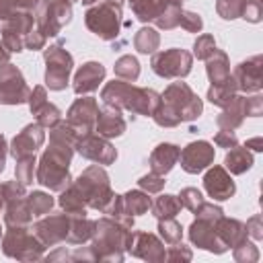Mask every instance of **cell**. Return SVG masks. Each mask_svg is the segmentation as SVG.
Here are the masks:
<instances>
[{"label": "cell", "mask_w": 263, "mask_h": 263, "mask_svg": "<svg viewBox=\"0 0 263 263\" xmlns=\"http://www.w3.org/2000/svg\"><path fill=\"white\" fill-rule=\"evenodd\" d=\"M201 109V99L185 82L179 80L168 84V88L160 95V103L152 117L160 127H175L181 121H193L195 117H199Z\"/></svg>", "instance_id": "6da1fadb"}, {"label": "cell", "mask_w": 263, "mask_h": 263, "mask_svg": "<svg viewBox=\"0 0 263 263\" xmlns=\"http://www.w3.org/2000/svg\"><path fill=\"white\" fill-rule=\"evenodd\" d=\"M101 99L107 105L127 109L136 115H150L156 111L160 103V95L152 88H138L125 80H113L107 82L105 88L101 90Z\"/></svg>", "instance_id": "7a4b0ae2"}, {"label": "cell", "mask_w": 263, "mask_h": 263, "mask_svg": "<svg viewBox=\"0 0 263 263\" xmlns=\"http://www.w3.org/2000/svg\"><path fill=\"white\" fill-rule=\"evenodd\" d=\"M72 154H74L72 144L49 140V148L43 152L37 166V183L49 187L51 191H64L72 183V177L68 171Z\"/></svg>", "instance_id": "3957f363"}, {"label": "cell", "mask_w": 263, "mask_h": 263, "mask_svg": "<svg viewBox=\"0 0 263 263\" xmlns=\"http://www.w3.org/2000/svg\"><path fill=\"white\" fill-rule=\"evenodd\" d=\"M132 228L123 226L117 220H109V218H101L95 222V230H92V245L90 251L95 253V259L99 261H121L123 259V251L127 247Z\"/></svg>", "instance_id": "277c9868"}, {"label": "cell", "mask_w": 263, "mask_h": 263, "mask_svg": "<svg viewBox=\"0 0 263 263\" xmlns=\"http://www.w3.org/2000/svg\"><path fill=\"white\" fill-rule=\"evenodd\" d=\"M72 183L80 191L86 208H92V210H101L103 212L107 208V203L111 201V197H113V191H111V185H109V177H107L105 168H101L99 164L88 166Z\"/></svg>", "instance_id": "5b68a950"}, {"label": "cell", "mask_w": 263, "mask_h": 263, "mask_svg": "<svg viewBox=\"0 0 263 263\" xmlns=\"http://www.w3.org/2000/svg\"><path fill=\"white\" fill-rule=\"evenodd\" d=\"M121 0H99L97 6L86 10L84 23L97 37L111 41L121 31Z\"/></svg>", "instance_id": "8992f818"}, {"label": "cell", "mask_w": 263, "mask_h": 263, "mask_svg": "<svg viewBox=\"0 0 263 263\" xmlns=\"http://www.w3.org/2000/svg\"><path fill=\"white\" fill-rule=\"evenodd\" d=\"M2 251L10 259L37 261L43 257L45 245L35 236V232H29V226H14L2 234Z\"/></svg>", "instance_id": "52a82bcc"}, {"label": "cell", "mask_w": 263, "mask_h": 263, "mask_svg": "<svg viewBox=\"0 0 263 263\" xmlns=\"http://www.w3.org/2000/svg\"><path fill=\"white\" fill-rule=\"evenodd\" d=\"M37 31L45 37H55L72 21V2L68 0H39L33 10Z\"/></svg>", "instance_id": "ba28073f"}, {"label": "cell", "mask_w": 263, "mask_h": 263, "mask_svg": "<svg viewBox=\"0 0 263 263\" xmlns=\"http://www.w3.org/2000/svg\"><path fill=\"white\" fill-rule=\"evenodd\" d=\"M35 25V16L29 10H14L6 18H0V33H2V43L10 51H23L25 47V37Z\"/></svg>", "instance_id": "9c48e42d"}, {"label": "cell", "mask_w": 263, "mask_h": 263, "mask_svg": "<svg viewBox=\"0 0 263 263\" xmlns=\"http://www.w3.org/2000/svg\"><path fill=\"white\" fill-rule=\"evenodd\" d=\"M43 58H45V64H47L45 84L51 90H64L68 86L70 72H72V66H74L72 55L66 49H62V45H51V47L45 49Z\"/></svg>", "instance_id": "30bf717a"}, {"label": "cell", "mask_w": 263, "mask_h": 263, "mask_svg": "<svg viewBox=\"0 0 263 263\" xmlns=\"http://www.w3.org/2000/svg\"><path fill=\"white\" fill-rule=\"evenodd\" d=\"M193 58L185 49H164L152 55V70L160 78H183L191 72Z\"/></svg>", "instance_id": "8fae6325"}, {"label": "cell", "mask_w": 263, "mask_h": 263, "mask_svg": "<svg viewBox=\"0 0 263 263\" xmlns=\"http://www.w3.org/2000/svg\"><path fill=\"white\" fill-rule=\"evenodd\" d=\"M31 88L27 86L21 70L12 64L0 66V103L4 105H21L29 101Z\"/></svg>", "instance_id": "7c38bea8"}, {"label": "cell", "mask_w": 263, "mask_h": 263, "mask_svg": "<svg viewBox=\"0 0 263 263\" xmlns=\"http://www.w3.org/2000/svg\"><path fill=\"white\" fill-rule=\"evenodd\" d=\"M97 113H99L97 101L92 97H82V99H76L74 105L68 109L66 123L78 134V138H82L95 132Z\"/></svg>", "instance_id": "4fadbf2b"}, {"label": "cell", "mask_w": 263, "mask_h": 263, "mask_svg": "<svg viewBox=\"0 0 263 263\" xmlns=\"http://www.w3.org/2000/svg\"><path fill=\"white\" fill-rule=\"evenodd\" d=\"M76 150L84 158H88L97 164H113L117 158V150L109 144L107 138H101L99 134H88V136L78 138Z\"/></svg>", "instance_id": "5bb4252c"}, {"label": "cell", "mask_w": 263, "mask_h": 263, "mask_svg": "<svg viewBox=\"0 0 263 263\" xmlns=\"http://www.w3.org/2000/svg\"><path fill=\"white\" fill-rule=\"evenodd\" d=\"M68 228H70V214H49L33 226L35 236L45 247H53L58 242H64L68 236Z\"/></svg>", "instance_id": "9a60e30c"}, {"label": "cell", "mask_w": 263, "mask_h": 263, "mask_svg": "<svg viewBox=\"0 0 263 263\" xmlns=\"http://www.w3.org/2000/svg\"><path fill=\"white\" fill-rule=\"evenodd\" d=\"M179 160H181V166H183L185 173L197 175V173H201L203 168H208L214 162V146L210 142H205V140L191 142L189 146H185L181 150Z\"/></svg>", "instance_id": "2e32d148"}, {"label": "cell", "mask_w": 263, "mask_h": 263, "mask_svg": "<svg viewBox=\"0 0 263 263\" xmlns=\"http://www.w3.org/2000/svg\"><path fill=\"white\" fill-rule=\"evenodd\" d=\"M125 251H129L134 257L144 259V261H164L166 259V249L164 245L148 232H132Z\"/></svg>", "instance_id": "e0dca14e"}, {"label": "cell", "mask_w": 263, "mask_h": 263, "mask_svg": "<svg viewBox=\"0 0 263 263\" xmlns=\"http://www.w3.org/2000/svg\"><path fill=\"white\" fill-rule=\"evenodd\" d=\"M189 238H191L193 245H197L199 249H205L210 253L220 255V253L226 251L224 242L216 234V220L195 218V222L189 226Z\"/></svg>", "instance_id": "ac0fdd59"}, {"label": "cell", "mask_w": 263, "mask_h": 263, "mask_svg": "<svg viewBox=\"0 0 263 263\" xmlns=\"http://www.w3.org/2000/svg\"><path fill=\"white\" fill-rule=\"evenodd\" d=\"M203 187H205L208 195L216 201L230 199L236 191V185L224 166H212L203 177Z\"/></svg>", "instance_id": "d6986e66"}, {"label": "cell", "mask_w": 263, "mask_h": 263, "mask_svg": "<svg viewBox=\"0 0 263 263\" xmlns=\"http://www.w3.org/2000/svg\"><path fill=\"white\" fill-rule=\"evenodd\" d=\"M45 140V132H43V125H39L37 121L35 123H29L23 127V132H18L12 140V146H10V154L14 158H21V156H27V154H35V150L43 144Z\"/></svg>", "instance_id": "ffe728a7"}, {"label": "cell", "mask_w": 263, "mask_h": 263, "mask_svg": "<svg viewBox=\"0 0 263 263\" xmlns=\"http://www.w3.org/2000/svg\"><path fill=\"white\" fill-rule=\"evenodd\" d=\"M236 88L242 92H259L261 90V55H253L251 60L236 66L232 74Z\"/></svg>", "instance_id": "44dd1931"}, {"label": "cell", "mask_w": 263, "mask_h": 263, "mask_svg": "<svg viewBox=\"0 0 263 263\" xmlns=\"http://www.w3.org/2000/svg\"><path fill=\"white\" fill-rule=\"evenodd\" d=\"M95 132L101 136V138H115V136H121L125 132V119L121 115V109L119 107H113V105H103L97 113V121H95Z\"/></svg>", "instance_id": "7402d4cb"}, {"label": "cell", "mask_w": 263, "mask_h": 263, "mask_svg": "<svg viewBox=\"0 0 263 263\" xmlns=\"http://www.w3.org/2000/svg\"><path fill=\"white\" fill-rule=\"evenodd\" d=\"M29 107H31V113L37 117V123L43 125V127H51L60 121V109L55 105H51L47 101V95H45V88L43 86H35L33 92L29 95Z\"/></svg>", "instance_id": "603a6c76"}, {"label": "cell", "mask_w": 263, "mask_h": 263, "mask_svg": "<svg viewBox=\"0 0 263 263\" xmlns=\"http://www.w3.org/2000/svg\"><path fill=\"white\" fill-rule=\"evenodd\" d=\"M103 78H105V68L99 62H86L82 68H78L72 88L76 95L95 92L99 88V84L103 82Z\"/></svg>", "instance_id": "cb8c5ba5"}, {"label": "cell", "mask_w": 263, "mask_h": 263, "mask_svg": "<svg viewBox=\"0 0 263 263\" xmlns=\"http://www.w3.org/2000/svg\"><path fill=\"white\" fill-rule=\"evenodd\" d=\"M216 234H218V238L224 242L226 249H228V247L234 249L236 245H240V242L249 236L242 222H238V220H234V218H224V216L216 220Z\"/></svg>", "instance_id": "d4e9b609"}, {"label": "cell", "mask_w": 263, "mask_h": 263, "mask_svg": "<svg viewBox=\"0 0 263 263\" xmlns=\"http://www.w3.org/2000/svg\"><path fill=\"white\" fill-rule=\"evenodd\" d=\"M224 111L218 115V125H220V129H228V132H234L240 123H242V119L247 117V97H234L226 107H222Z\"/></svg>", "instance_id": "484cf974"}, {"label": "cell", "mask_w": 263, "mask_h": 263, "mask_svg": "<svg viewBox=\"0 0 263 263\" xmlns=\"http://www.w3.org/2000/svg\"><path fill=\"white\" fill-rule=\"evenodd\" d=\"M179 154H181V150L175 144H158L152 150V154H150V168H152V173L164 177L175 166V162L179 160Z\"/></svg>", "instance_id": "4316f807"}, {"label": "cell", "mask_w": 263, "mask_h": 263, "mask_svg": "<svg viewBox=\"0 0 263 263\" xmlns=\"http://www.w3.org/2000/svg\"><path fill=\"white\" fill-rule=\"evenodd\" d=\"M33 220V214L27 205V197H16V199H10L6 201L4 205V222L8 228H14V226H29Z\"/></svg>", "instance_id": "83f0119b"}, {"label": "cell", "mask_w": 263, "mask_h": 263, "mask_svg": "<svg viewBox=\"0 0 263 263\" xmlns=\"http://www.w3.org/2000/svg\"><path fill=\"white\" fill-rule=\"evenodd\" d=\"M205 72L212 84H220L230 76V64H228V55L220 49H214V53L205 60Z\"/></svg>", "instance_id": "f1b7e54d"}, {"label": "cell", "mask_w": 263, "mask_h": 263, "mask_svg": "<svg viewBox=\"0 0 263 263\" xmlns=\"http://www.w3.org/2000/svg\"><path fill=\"white\" fill-rule=\"evenodd\" d=\"M92 230H95V222L88 220L86 216H70V228H68L66 242L82 245L92 238Z\"/></svg>", "instance_id": "f546056e"}, {"label": "cell", "mask_w": 263, "mask_h": 263, "mask_svg": "<svg viewBox=\"0 0 263 263\" xmlns=\"http://www.w3.org/2000/svg\"><path fill=\"white\" fill-rule=\"evenodd\" d=\"M168 4H171V0H129V6L134 10V14L142 23L156 21Z\"/></svg>", "instance_id": "4dcf8cb0"}, {"label": "cell", "mask_w": 263, "mask_h": 263, "mask_svg": "<svg viewBox=\"0 0 263 263\" xmlns=\"http://www.w3.org/2000/svg\"><path fill=\"white\" fill-rule=\"evenodd\" d=\"M251 166H253V154L249 152V148H238V144L232 146L224 158V168H228L232 175H242Z\"/></svg>", "instance_id": "1f68e13d"}, {"label": "cell", "mask_w": 263, "mask_h": 263, "mask_svg": "<svg viewBox=\"0 0 263 263\" xmlns=\"http://www.w3.org/2000/svg\"><path fill=\"white\" fill-rule=\"evenodd\" d=\"M236 82L232 76H228L224 82L220 84H212L210 90H208V99L210 103H214L216 107H226L234 97H236Z\"/></svg>", "instance_id": "d6a6232c"}, {"label": "cell", "mask_w": 263, "mask_h": 263, "mask_svg": "<svg viewBox=\"0 0 263 263\" xmlns=\"http://www.w3.org/2000/svg\"><path fill=\"white\" fill-rule=\"evenodd\" d=\"M60 205L66 210V214H70V216H86V203H84V199H82V195H80V191L74 187V183H70L64 191H62V195H60Z\"/></svg>", "instance_id": "836d02e7"}, {"label": "cell", "mask_w": 263, "mask_h": 263, "mask_svg": "<svg viewBox=\"0 0 263 263\" xmlns=\"http://www.w3.org/2000/svg\"><path fill=\"white\" fill-rule=\"evenodd\" d=\"M123 199V208L129 216H140V214H146L152 205V199L148 197V193L144 191H127L125 195H121Z\"/></svg>", "instance_id": "e575fe53"}, {"label": "cell", "mask_w": 263, "mask_h": 263, "mask_svg": "<svg viewBox=\"0 0 263 263\" xmlns=\"http://www.w3.org/2000/svg\"><path fill=\"white\" fill-rule=\"evenodd\" d=\"M152 208V214L158 218V220H162V218H175L179 212H181V201H179V195H168V193H164V195H160V197H156V201L150 205Z\"/></svg>", "instance_id": "d590c367"}, {"label": "cell", "mask_w": 263, "mask_h": 263, "mask_svg": "<svg viewBox=\"0 0 263 263\" xmlns=\"http://www.w3.org/2000/svg\"><path fill=\"white\" fill-rule=\"evenodd\" d=\"M158 43H160V37L150 27H142L134 37V45L140 53H152L154 49H158Z\"/></svg>", "instance_id": "8d00e7d4"}, {"label": "cell", "mask_w": 263, "mask_h": 263, "mask_svg": "<svg viewBox=\"0 0 263 263\" xmlns=\"http://www.w3.org/2000/svg\"><path fill=\"white\" fill-rule=\"evenodd\" d=\"M25 197H27V205H29V210H31V214H33L35 218L49 214V210L53 208V197H51L49 193L33 191V193H29V195H25Z\"/></svg>", "instance_id": "74e56055"}, {"label": "cell", "mask_w": 263, "mask_h": 263, "mask_svg": "<svg viewBox=\"0 0 263 263\" xmlns=\"http://www.w3.org/2000/svg\"><path fill=\"white\" fill-rule=\"evenodd\" d=\"M115 74L119 76V80L125 82H134L140 76V64L134 55H121L115 62Z\"/></svg>", "instance_id": "f35d334b"}, {"label": "cell", "mask_w": 263, "mask_h": 263, "mask_svg": "<svg viewBox=\"0 0 263 263\" xmlns=\"http://www.w3.org/2000/svg\"><path fill=\"white\" fill-rule=\"evenodd\" d=\"M158 232H160V236H162V240L166 245H177V242H181V236H183L181 224L177 220H173V218L158 220Z\"/></svg>", "instance_id": "ab89813d"}, {"label": "cell", "mask_w": 263, "mask_h": 263, "mask_svg": "<svg viewBox=\"0 0 263 263\" xmlns=\"http://www.w3.org/2000/svg\"><path fill=\"white\" fill-rule=\"evenodd\" d=\"M181 10H183V6H179V4H168V6L162 10V14L154 21L156 27H158V29H164V31H171V29L179 27Z\"/></svg>", "instance_id": "60d3db41"}, {"label": "cell", "mask_w": 263, "mask_h": 263, "mask_svg": "<svg viewBox=\"0 0 263 263\" xmlns=\"http://www.w3.org/2000/svg\"><path fill=\"white\" fill-rule=\"evenodd\" d=\"M16 181L23 185H29L33 181V173H35V154H27L16 158Z\"/></svg>", "instance_id": "b9f144b4"}, {"label": "cell", "mask_w": 263, "mask_h": 263, "mask_svg": "<svg viewBox=\"0 0 263 263\" xmlns=\"http://www.w3.org/2000/svg\"><path fill=\"white\" fill-rule=\"evenodd\" d=\"M242 6H245V0H218V2H216L218 14H220L222 18H226V21H232V18L240 16Z\"/></svg>", "instance_id": "7bdbcfd3"}, {"label": "cell", "mask_w": 263, "mask_h": 263, "mask_svg": "<svg viewBox=\"0 0 263 263\" xmlns=\"http://www.w3.org/2000/svg\"><path fill=\"white\" fill-rule=\"evenodd\" d=\"M179 201H181V205L187 208L189 212H195L205 199H203V195H201L199 189H195V187H185V189L181 191V195H179Z\"/></svg>", "instance_id": "ee69618b"}, {"label": "cell", "mask_w": 263, "mask_h": 263, "mask_svg": "<svg viewBox=\"0 0 263 263\" xmlns=\"http://www.w3.org/2000/svg\"><path fill=\"white\" fill-rule=\"evenodd\" d=\"M214 49H216V41H214L212 35H201V37H197V41H195V45H193V53H195L197 60H208V58L214 53Z\"/></svg>", "instance_id": "f6af8a7d"}, {"label": "cell", "mask_w": 263, "mask_h": 263, "mask_svg": "<svg viewBox=\"0 0 263 263\" xmlns=\"http://www.w3.org/2000/svg\"><path fill=\"white\" fill-rule=\"evenodd\" d=\"M179 27H183L187 33H199V31H201V27H203V21H201V16H199V14H195V12L181 10Z\"/></svg>", "instance_id": "bcb514c9"}, {"label": "cell", "mask_w": 263, "mask_h": 263, "mask_svg": "<svg viewBox=\"0 0 263 263\" xmlns=\"http://www.w3.org/2000/svg\"><path fill=\"white\" fill-rule=\"evenodd\" d=\"M234 259L236 261H257L259 259V251L253 242H249L247 238L234 247Z\"/></svg>", "instance_id": "7dc6e473"}, {"label": "cell", "mask_w": 263, "mask_h": 263, "mask_svg": "<svg viewBox=\"0 0 263 263\" xmlns=\"http://www.w3.org/2000/svg\"><path fill=\"white\" fill-rule=\"evenodd\" d=\"M140 189H144L146 193H160V189L164 187V179L162 175H156V173H150V175H144L140 181H138Z\"/></svg>", "instance_id": "c3c4849f"}, {"label": "cell", "mask_w": 263, "mask_h": 263, "mask_svg": "<svg viewBox=\"0 0 263 263\" xmlns=\"http://www.w3.org/2000/svg\"><path fill=\"white\" fill-rule=\"evenodd\" d=\"M191 249L189 247H185V245H181V242H177V245H171L168 247V251H166V259L168 261H191Z\"/></svg>", "instance_id": "681fc988"}, {"label": "cell", "mask_w": 263, "mask_h": 263, "mask_svg": "<svg viewBox=\"0 0 263 263\" xmlns=\"http://www.w3.org/2000/svg\"><path fill=\"white\" fill-rule=\"evenodd\" d=\"M240 16L251 21V23H259L261 21V4H259V0H245Z\"/></svg>", "instance_id": "f907efd6"}, {"label": "cell", "mask_w": 263, "mask_h": 263, "mask_svg": "<svg viewBox=\"0 0 263 263\" xmlns=\"http://www.w3.org/2000/svg\"><path fill=\"white\" fill-rule=\"evenodd\" d=\"M45 41H47V37L43 33H39L37 29H31L29 35L25 37V47L27 49H43L45 47Z\"/></svg>", "instance_id": "816d5d0a"}, {"label": "cell", "mask_w": 263, "mask_h": 263, "mask_svg": "<svg viewBox=\"0 0 263 263\" xmlns=\"http://www.w3.org/2000/svg\"><path fill=\"white\" fill-rule=\"evenodd\" d=\"M214 142H216L220 148H232V146H236V144H238V140H236L234 132H228V129H220V132L216 134Z\"/></svg>", "instance_id": "f5cc1de1"}, {"label": "cell", "mask_w": 263, "mask_h": 263, "mask_svg": "<svg viewBox=\"0 0 263 263\" xmlns=\"http://www.w3.org/2000/svg\"><path fill=\"white\" fill-rule=\"evenodd\" d=\"M263 109V99L259 95L255 97H247V115L249 117H259Z\"/></svg>", "instance_id": "db71d44e"}, {"label": "cell", "mask_w": 263, "mask_h": 263, "mask_svg": "<svg viewBox=\"0 0 263 263\" xmlns=\"http://www.w3.org/2000/svg\"><path fill=\"white\" fill-rule=\"evenodd\" d=\"M245 228H247V234H251L253 238H257V240H259V238L263 236V232H261V230H263V228H261V216H259V214H257V216H253V218L245 224Z\"/></svg>", "instance_id": "11a10c76"}, {"label": "cell", "mask_w": 263, "mask_h": 263, "mask_svg": "<svg viewBox=\"0 0 263 263\" xmlns=\"http://www.w3.org/2000/svg\"><path fill=\"white\" fill-rule=\"evenodd\" d=\"M21 8V0H0V18H6Z\"/></svg>", "instance_id": "9f6ffc18"}, {"label": "cell", "mask_w": 263, "mask_h": 263, "mask_svg": "<svg viewBox=\"0 0 263 263\" xmlns=\"http://www.w3.org/2000/svg\"><path fill=\"white\" fill-rule=\"evenodd\" d=\"M6 154H8V146H6V138L0 134V173L4 171L6 164Z\"/></svg>", "instance_id": "6f0895ef"}, {"label": "cell", "mask_w": 263, "mask_h": 263, "mask_svg": "<svg viewBox=\"0 0 263 263\" xmlns=\"http://www.w3.org/2000/svg\"><path fill=\"white\" fill-rule=\"evenodd\" d=\"M245 148H253L255 152H259V150H263V146H261V138H253V140H247V144H245Z\"/></svg>", "instance_id": "680465c9"}, {"label": "cell", "mask_w": 263, "mask_h": 263, "mask_svg": "<svg viewBox=\"0 0 263 263\" xmlns=\"http://www.w3.org/2000/svg\"><path fill=\"white\" fill-rule=\"evenodd\" d=\"M8 58H10V49L4 43H0V66L2 64H8Z\"/></svg>", "instance_id": "91938a15"}, {"label": "cell", "mask_w": 263, "mask_h": 263, "mask_svg": "<svg viewBox=\"0 0 263 263\" xmlns=\"http://www.w3.org/2000/svg\"><path fill=\"white\" fill-rule=\"evenodd\" d=\"M37 4H39V0H21V8L23 10H29V12H33Z\"/></svg>", "instance_id": "94428289"}, {"label": "cell", "mask_w": 263, "mask_h": 263, "mask_svg": "<svg viewBox=\"0 0 263 263\" xmlns=\"http://www.w3.org/2000/svg\"><path fill=\"white\" fill-rule=\"evenodd\" d=\"M6 205V197H4V185H0V212H4Z\"/></svg>", "instance_id": "6125c7cd"}, {"label": "cell", "mask_w": 263, "mask_h": 263, "mask_svg": "<svg viewBox=\"0 0 263 263\" xmlns=\"http://www.w3.org/2000/svg\"><path fill=\"white\" fill-rule=\"evenodd\" d=\"M82 4H92V2H99V0H80Z\"/></svg>", "instance_id": "be15d7a7"}, {"label": "cell", "mask_w": 263, "mask_h": 263, "mask_svg": "<svg viewBox=\"0 0 263 263\" xmlns=\"http://www.w3.org/2000/svg\"><path fill=\"white\" fill-rule=\"evenodd\" d=\"M171 4H179V6H183V0H171Z\"/></svg>", "instance_id": "e7e4bbea"}, {"label": "cell", "mask_w": 263, "mask_h": 263, "mask_svg": "<svg viewBox=\"0 0 263 263\" xmlns=\"http://www.w3.org/2000/svg\"><path fill=\"white\" fill-rule=\"evenodd\" d=\"M68 2H80V0H68Z\"/></svg>", "instance_id": "03108f58"}, {"label": "cell", "mask_w": 263, "mask_h": 263, "mask_svg": "<svg viewBox=\"0 0 263 263\" xmlns=\"http://www.w3.org/2000/svg\"><path fill=\"white\" fill-rule=\"evenodd\" d=\"M0 236H2V228H0Z\"/></svg>", "instance_id": "003e7915"}]
</instances>
